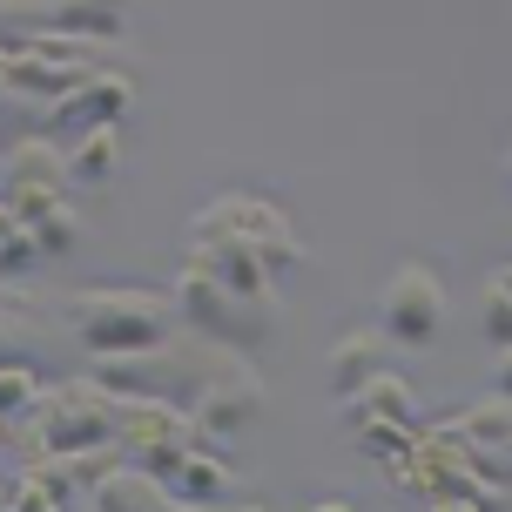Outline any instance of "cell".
I'll return each mask as SVG.
<instances>
[{
  "instance_id": "1",
  "label": "cell",
  "mask_w": 512,
  "mask_h": 512,
  "mask_svg": "<svg viewBox=\"0 0 512 512\" xmlns=\"http://www.w3.org/2000/svg\"><path fill=\"white\" fill-rule=\"evenodd\" d=\"M250 364V351H236V344H216V337H162L149 351H122V358H95L88 364V378H102L108 391H128V398H169V405H196L209 384L236 378Z\"/></svg>"
},
{
  "instance_id": "2",
  "label": "cell",
  "mask_w": 512,
  "mask_h": 512,
  "mask_svg": "<svg viewBox=\"0 0 512 512\" xmlns=\"http://www.w3.org/2000/svg\"><path fill=\"white\" fill-rule=\"evenodd\" d=\"M182 304L176 297H155V290H128V283H95V290H81L68 297V324L75 337L88 344V358H122V351H149L162 337L176 331Z\"/></svg>"
},
{
  "instance_id": "3",
  "label": "cell",
  "mask_w": 512,
  "mask_h": 512,
  "mask_svg": "<svg viewBox=\"0 0 512 512\" xmlns=\"http://www.w3.org/2000/svg\"><path fill=\"white\" fill-rule=\"evenodd\" d=\"M405 499H425V506H506V492L486 486L472 459H465V432L452 418H425V432L411 438L398 459L384 465Z\"/></svg>"
},
{
  "instance_id": "4",
  "label": "cell",
  "mask_w": 512,
  "mask_h": 512,
  "mask_svg": "<svg viewBox=\"0 0 512 512\" xmlns=\"http://www.w3.org/2000/svg\"><path fill=\"white\" fill-rule=\"evenodd\" d=\"M176 304H182V324L196 337H216V344H236V351H263L277 337V297H243L230 283H216L209 270H182L176 283Z\"/></svg>"
},
{
  "instance_id": "5",
  "label": "cell",
  "mask_w": 512,
  "mask_h": 512,
  "mask_svg": "<svg viewBox=\"0 0 512 512\" xmlns=\"http://www.w3.org/2000/svg\"><path fill=\"white\" fill-rule=\"evenodd\" d=\"M34 445L41 452H95L115 445V391L102 378H61L34 405Z\"/></svg>"
},
{
  "instance_id": "6",
  "label": "cell",
  "mask_w": 512,
  "mask_h": 512,
  "mask_svg": "<svg viewBox=\"0 0 512 512\" xmlns=\"http://www.w3.org/2000/svg\"><path fill=\"white\" fill-rule=\"evenodd\" d=\"M189 236H196V243H203V236H236V243H250V250L263 256V270H270L277 283L304 263V236L290 230V216H283V209H270L263 196H216L209 209H196Z\"/></svg>"
},
{
  "instance_id": "7",
  "label": "cell",
  "mask_w": 512,
  "mask_h": 512,
  "mask_svg": "<svg viewBox=\"0 0 512 512\" xmlns=\"http://www.w3.org/2000/svg\"><path fill=\"white\" fill-rule=\"evenodd\" d=\"M378 331L391 344H405V351H432L438 331H445V277H438V263L425 256H411L391 270L378 297Z\"/></svg>"
},
{
  "instance_id": "8",
  "label": "cell",
  "mask_w": 512,
  "mask_h": 512,
  "mask_svg": "<svg viewBox=\"0 0 512 512\" xmlns=\"http://www.w3.org/2000/svg\"><path fill=\"white\" fill-rule=\"evenodd\" d=\"M68 189H75L68 155L54 149L48 135H27L21 149L0 155V203L14 209L21 223H41V216H54V209H68Z\"/></svg>"
},
{
  "instance_id": "9",
  "label": "cell",
  "mask_w": 512,
  "mask_h": 512,
  "mask_svg": "<svg viewBox=\"0 0 512 512\" xmlns=\"http://www.w3.org/2000/svg\"><path fill=\"white\" fill-rule=\"evenodd\" d=\"M128 102H135V81L115 75V68H102L95 81H81V88H68V95H61V102L41 108V135H48V142H81L88 128L122 122Z\"/></svg>"
},
{
  "instance_id": "10",
  "label": "cell",
  "mask_w": 512,
  "mask_h": 512,
  "mask_svg": "<svg viewBox=\"0 0 512 512\" xmlns=\"http://www.w3.org/2000/svg\"><path fill=\"white\" fill-rule=\"evenodd\" d=\"M445 418L465 432V459H472V472L512 499V398L492 391V398L459 405V411H445Z\"/></svg>"
},
{
  "instance_id": "11",
  "label": "cell",
  "mask_w": 512,
  "mask_h": 512,
  "mask_svg": "<svg viewBox=\"0 0 512 512\" xmlns=\"http://www.w3.org/2000/svg\"><path fill=\"white\" fill-rule=\"evenodd\" d=\"M189 418H196V432H203L209 452H223V459H230V438L243 432V425L263 418V378H256V364H243V371L223 378V384H209L203 398L189 405Z\"/></svg>"
},
{
  "instance_id": "12",
  "label": "cell",
  "mask_w": 512,
  "mask_h": 512,
  "mask_svg": "<svg viewBox=\"0 0 512 512\" xmlns=\"http://www.w3.org/2000/svg\"><path fill=\"white\" fill-rule=\"evenodd\" d=\"M337 425L344 432H358V425H411V432H425V411H418V391L398 371H378L364 391H351L337 405Z\"/></svg>"
},
{
  "instance_id": "13",
  "label": "cell",
  "mask_w": 512,
  "mask_h": 512,
  "mask_svg": "<svg viewBox=\"0 0 512 512\" xmlns=\"http://www.w3.org/2000/svg\"><path fill=\"white\" fill-rule=\"evenodd\" d=\"M189 263H196V270H209L216 283L243 290V297H277V277L263 270V256H256L250 243H236V236H203V243L189 250Z\"/></svg>"
},
{
  "instance_id": "14",
  "label": "cell",
  "mask_w": 512,
  "mask_h": 512,
  "mask_svg": "<svg viewBox=\"0 0 512 512\" xmlns=\"http://www.w3.org/2000/svg\"><path fill=\"white\" fill-rule=\"evenodd\" d=\"M102 68H88V61H54V54H7V95H21V102H61L68 88L81 81H95Z\"/></svg>"
},
{
  "instance_id": "15",
  "label": "cell",
  "mask_w": 512,
  "mask_h": 512,
  "mask_svg": "<svg viewBox=\"0 0 512 512\" xmlns=\"http://www.w3.org/2000/svg\"><path fill=\"white\" fill-rule=\"evenodd\" d=\"M378 371H391V337H384V331H344L331 344V364H324V378H331L337 398L364 391Z\"/></svg>"
},
{
  "instance_id": "16",
  "label": "cell",
  "mask_w": 512,
  "mask_h": 512,
  "mask_svg": "<svg viewBox=\"0 0 512 512\" xmlns=\"http://www.w3.org/2000/svg\"><path fill=\"white\" fill-rule=\"evenodd\" d=\"M115 162H122V122H102V128H88L81 142H68V176L81 189H108Z\"/></svg>"
},
{
  "instance_id": "17",
  "label": "cell",
  "mask_w": 512,
  "mask_h": 512,
  "mask_svg": "<svg viewBox=\"0 0 512 512\" xmlns=\"http://www.w3.org/2000/svg\"><path fill=\"white\" fill-rule=\"evenodd\" d=\"M88 506H176V492H169V479H155L149 465L122 459L102 486L88 492Z\"/></svg>"
},
{
  "instance_id": "18",
  "label": "cell",
  "mask_w": 512,
  "mask_h": 512,
  "mask_svg": "<svg viewBox=\"0 0 512 512\" xmlns=\"http://www.w3.org/2000/svg\"><path fill=\"white\" fill-rule=\"evenodd\" d=\"M169 492H176V499H189V506H216V499H236V492H243V479L230 472V459H223V452H196V459L169 479Z\"/></svg>"
},
{
  "instance_id": "19",
  "label": "cell",
  "mask_w": 512,
  "mask_h": 512,
  "mask_svg": "<svg viewBox=\"0 0 512 512\" xmlns=\"http://www.w3.org/2000/svg\"><path fill=\"white\" fill-rule=\"evenodd\" d=\"M34 263H41V243H34V230H27L21 216L0 203V283H7V277H27Z\"/></svg>"
},
{
  "instance_id": "20",
  "label": "cell",
  "mask_w": 512,
  "mask_h": 512,
  "mask_svg": "<svg viewBox=\"0 0 512 512\" xmlns=\"http://www.w3.org/2000/svg\"><path fill=\"white\" fill-rule=\"evenodd\" d=\"M54 0H0V54H21L41 27H48Z\"/></svg>"
},
{
  "instance_id": "21",
  "label": "cell",
  "mask_w": 512,
  "mask_h": 512,
  "mask_svg": "<svg viewBox=\"0 0 512 512\" xmlns=\"http://www.w3.org/2000/svg\"><path fill=\"white\" fill-rule=\"evenodd\" d=\"M41 405V378L34 364H0V418H21V411Z\"/></svg>"
},
{
  "instance_id": "22",
  "label": "cell",
  "mask_w": 512,
  "mask_h": 512,
  "mask_svg": "<svg viewBox=\"0 0 512 512\" xmlns=\"http://www.w3.org/2000/svg\"><path fill=\"white\" fill-rule=\"evenodd\" d=\"M351 438H358V452H364L371 465H391V459H398V452H405V445H411L418 432H411V425H358Z\"/></svg>"
},
{
  "instance_id": "23",
  "label": "cell",
  "mask_w": 512,
  "mask_h": 512,
  "mask_svg": "<svg viewBox=\"0 0 512 512\" xmlns=\"http://www.w3.org/2000/svg\"><path fill=\"white\" fill-rule=\"evenodd\" d=\"M27 230H34V243H41V256H68L81 243L75 209H54V216H41V223H27Z\"/></svg>"
},
{
  "instance_id": "24",
  "label": "cell",
  "mask_w": 512,
  "mask_h": 512,
  "mask_svg": "<svg viewBox=\"0 0 512 512\" xmlns=\"http://www.w3.org/2000/svg\"><path fill=\"white\" fill-rule=\"evenodd\" d=\"M486 344H499V351L512 344V297L499 290V283L486 290Z\"/></svg>"
},
{
  "instance_id": "25",
  "label": "cell",
  "mask_w": 512,
  "mask_h": 512,
  "mask_svg": "<svg viewBox=\"0 0 512 512\" xmlns=\"http://www.w3.org/2000/svg\"><path fill=\"white\" fill-rule=\"evenodd\" d=\"M492 391H506V398H512V344L499 351V371H492Z\"/></svg>"
},
{
  "instance_id": "26",
  "label": "cell",
  "mask_w": 512,
  "mask_h": 512,
  "mask_svg": "<svg viewBox=\"0 0 512 512\" xmlns=\"http://www.w3.org/2000/svg\"><path fill=\"white\" fill-rule=\"evenodd\" d=\"M492 283H499V290H506V297H512V263H506V270H499V277H492Z\"/></svg>"
},
{
  "instance_id": "27",
  "label": "cell",
  "mask_w": 512,
  "mask_h": 512,
  "mask_svg": "<svg viewBox=\"0 0 512 512\" xmlns=\"http://www.w3.org/2000/svg\"><path fill=\"white\" fill-rule=\"evenodd\" d=\"M0 108H7V61H0Z\"/></svg>"
},
{
  "instance_id": "28",
  "label": "cell",
  "mask_w": 512,
  "mask_h": 512,
  "mask_svg": "<svg viewBox=\"0 0 512 512\" xmlns=\"http://www.w3.org/2000/svg\"><path fill=\"white\" fill-rule=\"evenodd\" d=\"M0 506H7V479H0Z\"/></svg>"
},
{
  "instance_id": "29",
  "label": "cell",
  "mask_w": 512,
  "mask_h": 512,
  "mask_svg": "<svg viewBox=\"0 0 512 512\" xmlns=\"http://www.w3.org/2000/svg\"><path fill=\"white\" fill-rule=\"evenodd\" d=\"M506 182H512V155H506Z\"/></svg>"
},
{
  "instance_id": "30",
  "label": "cell",
  "mask_w": 512,
  "mask_h": 512,
  "mask_svg": "<svg viewBox=\"0 0 512 512\" xmlns=\"http://www.w3.org/2000/svg\"><path fill=\"white\" fill-rule=\"evenodd\" d=\"M0 425H7V418H0Z\"/></svg>"
}]
</instances>
